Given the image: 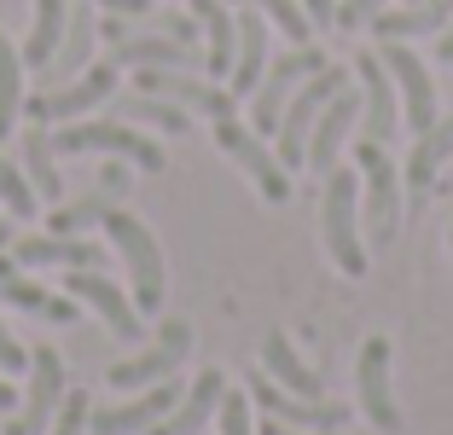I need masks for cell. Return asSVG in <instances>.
<instances>
[{"instance_id": "cell-1", "label": "cell", "mask_w": 453, "mask_h": 435, "mask_svg": "<svg viewBox=\"0 0 453 435\" xmlns=\"http://www.w3.org/2000/svg\"><path fill=\"white\" fill-rule=\"evenodd\" d=\"M355 169H360V233L366 244H395L401 215H407V186H401L395 163H389V145L355 140Z\"/></svg>"}, {"instance_id": "cell-2", "label": "cell", "mask_w": 453, "mask_h": 435, "mask_svg": "<svg viewBox=\"0 0 453 435\" xmlns=\"http://www.w3.org/2000/svg\"><path fill=\"white\" fill-rule=\"evenodd\" d=\"M320 238L332 262L343 267L349 279L366 273V233H360V169H332L320 192Z\"/></svg>"}, {"instance_id": "cell-3", "label": "cell", "mask_w": 453, "mask_h": 435, "mask_svg": "<svg viewBox=\"0 0 453 435\" xmlns=\"http://www.w3.org/2000/svg\"><path fill=\"white\" fill-rule=\"evenodd\" d=\"M53 151L58 157H88V151H99V157H122V163H134V169H146V174H157L163 163V145L157 140H146L140 128H128V122H88V117H76V122H65V128H53Z\"/></svg>"}, {"instance_id": "cell-4", "label": "cell", "mask_w": 453, "mask_h": 435, "mask_svg": "<svg viewBox=\"0 0 453 435\" xmlns=\"http://www.w3.org/2000/svg\"><path fill=\"white\" fill-rule=\"evenodd\" d=\"M99 226H105L111 250H117L134 273V308H140V314H157L163 308V250H157V238H151V226L128 210H111Z\"/></svg>"}, {"instance_id": "cell-5", "label": "cell", "mask_w": 453, "mask_h": 435, "mask_svg": "<svg viewBox=\"0 0 453 435\" xmlns=\"http://www.w3.org/2000/svg\"><path fill=\"white\" fill-rule=\"evenodd\" d=\"M105 99H117V65H111V58H99V65H88L81 76L58 81V88L24 93V111L41 122V128H65V122H76V117H88V111H99Z\"/></svg>"}, {"instance_id": "cell-6", "label": "cell", "mask_w": 453, "mask_h": 435, "mask_svg": "<svg viewBox=\"0 0 453 435\" xmlns=\"http://www.w3.org/2000/svg\"><path fill=\"white\" fill-rule=\"evenodd\" d=\"M320 70H326V53H320V47H308V41H303V47H285V53L267 65V76L256 81V93L244 99V105H250V128L262 134V140H273L285 105H291V93L303 88L308 76H320Z\"/></svg>"}, {"instance_id": "cell-7", "label": "cell", "mask_w": 453, "mask_h": 435, "mask_svg": "<svg viewBox=\"0 0 453 435\" xmlns=\"http://www.w3.org/2000/svg\"><path fill=\"white\" fill-rule=\"evenodd\" d=\"M343 88H349V70L326 65L320 76H308L303 88L291 93V105H285L280 128H273V145H280V163H285V169H303V163H308V134H314L320 111L332 105V99H337Z\"/></svg>"}, {"instance_id": "cell-8", "label": "cell", "mask_w": 453, "mask_h": 435, "mask_svg": "<svg viewBox=\"0 0 453 435\" xmlns=\"http://www.w3.org/2000/svg\"><path fill=\"white\" fill-rule=\"evenodd\" d=\"M215 145H221V157L226 163H239L244 174H250V186L262 192L267 203H285L291 198V169H285L273 151H267V140L250 128V122H239V117H215Z\"/></svg>"}, {"instance_id": "cell-9", "label": "cell", "mask_w": 453, "mask_h": 435, "mask_svg": "<svg viewBox=\"0 0 453 435\" xmlns=\"http://www.w3.org/2000/svg\"><path fill=\"white\" fill-rule=\"evenodd\" d=\"M187 355H192V325H187V319H163V325H157V343L140 348L134 360H117L105 378H111V389H128V395H134V389L169 383Z\"/></svg>"}, {"instance_id": "cell-10", "label": "cell", "mask_w": 453, "mask_h": 435, "mask_svg": "<svg viewBox=\"0 0 453 435\" xmlns=\"http://www.w3.org/2000/svg\"><path fill=\"white\" fill-rule=\"evenodd\" d=\"M65 355L58 348H29V389L18 401V412L6 418V435H47L58 401H65Z\"/></svg>"}, {"instance_id": "cell-11", "label": "cell", "mask_w": 453, "mask_h": 435, "mask_svg": "<svg viewBox=\"0 0 453 435\" xmlns=\"http://www.w3.org/2000/svg\"><path fill=\"white\" fill-rule=\"evenodd\" d=\"M378 58H384L389 81H395V93H401V122L413 134L436 128V81H430V65L407 41H378Z\"/></svg>"}, {"instance_id": "cell-12", "label": "cell", "mask_w": 453, "mask_h": 435, "mask_svg": "<svg viewBox=\"0 0 453 435\" xmlns=\"http://www.w3.org/2000/svg\"><path fill=\"white\" fill-rule=\"evenodd\" d=\"M65 290L76 296L81 308H94L99 319H105V331L117 337V343H140V308H134V296L117 285V279H105L99 267H70L65 273Z\"/></svg>"}, {"instance_id": "cell-13", "label": "cell", "mask_w": 453, "mask_h": 435, "mask_svg": "<svg viewBox=\"0 0 453 435\" xmlns=\"http://www.w3.org/2000/svg\"><path fill=\"white\" fill-rule=\"evenodd\" d=\"M244 395H250V407H262V418L291 424V430H343V424H349V407H332V401L291 395V389H280V383L267 378V371H256Z\"/></svg>"}, {"instance_id": "cell-14", "label": "cell", "mask_w": 453, "mask_h": 435, "mask_svg": "<svg viewBox=\"0 0 453 435\" xmlns=\"http://www.w3.org/2000/svg\"><path fill=\"white\" fill-rule=\"evenodd\" d=\"M355 76H360V140L389 145L401 134V93H395V81H389L384 58L360 53L355 58Z\"/></svg>"}, {"instance_id": "cell-15", "label": "cell", "mask_w": 453, "mask_h": 435, "mask_svg": "<svg viewBox=\"0 0 453 435\" xmlns=\"http://www.w3.org/2000/svg\"><path fill=\"white\" fill-rule=\"evenodd\" d=\"M355 389H360V412L378 435H395L401 430V407H395V389H389V337H366L355 360Z\"/></svg>"}, {"instance_id": "cell-16", "label": "cell", "mask_w": 453, "mask_h": 435, "mask_svg": "<svg viewBox=\"0 0 453 435\" xmlns=\"http://www.w3.org/2000/svg\"><path fill=\"white\" fill-rule=\"evenodd\" d=\"M134 88L140 93H157V99H174L180 111H192V117H233V93L215 88V81H198L192 70H134Z\"/></svg>"}, {"instance_id": "cell-17", "label": "cell", "mask_w": 453, "mask_h": 435, "mask_svg": "<svg viewBox=\"0 0 453 435\" xmlns=\"http://www.w3.org/2000/svg\"><path fill=\"white\" fill-rule=\"evenodd\" d=\"M174 401H180V378L151 383V389H134V401H122V407H94L88 430L94 435H146L157 418H169Z\"/></svg>"}, {"instance_id": "cell-18", "label": "cell", "mask_w": 453, "mask_h": 435, "mask_svg": "<svg viewBox=\"0 0 453 435\" xmlns=\"http://www.w3.org/2000/svg\"><path fill=\"white\" fill-rule=\"evenodd\" d=\"M355 128H360V93H355V88H343L332 105L320 111L314 134H308V163H303V169L332 174V169H337V151L349 145V134H355Z\"/></svg>"}, {"instance_id": "cell-19", "label": "cell", "mask_w": 453, "mask_h": 435, "mask_svg": "<svg viewBox=\"0 0 453 435\" xmlns=\"http://www.w3.org/2000/svg\"><path fill=\"white\" fill-rule=\"evenodd\" d=\"M267 47H273V29H267V18L256 12V6H244L239 12V53H233V70H226V93L233 99H250L256 81L267 76Z\"/></svg>"}, {"instance_id": "cell-20", "label": "cell", "mask_w": 453, "mask_h": 435, "mask_svg": "<svg viewBox=\"0 0 453 435\" xmlns=\"http://www.w3.org/2000/svg\"><path fill=\"white\" fill-rule=\"evenodd\" d=\"M453 157V117L441 122L436 117V128H425V134H413V157H407V174H401V186H407V210H425V198H430V186H436V174H441V163Z\"/></svg>"}, {"instance_id": "cell-21", "label": "cell", "mask_w": 453, "mask_h": 435, "mask_svg": "<svg viewBox=\"0 0 453 435\" xmlns=\"http://www.w3.org/2000/svg\"><path fill=\"white\" fill-rule=\"evenodd\" d=\"M12 262L18 267H105V250L88 244V238H70V233H29L12 238Z\"/></svg>"}, {"instance_id": "cell-22", "label": "cell", "mask_w": 453, "mask_h": 435, "mask_svg": "<svg viewBox=\"0 0 453 435\" xmlns=\"http://www.w3.org/2000/svg\"><path fill=\"white\" fill-rule=\"evenodd\" d=\"M221 395H226V378H221V371H215V366L198 371V378H192V389L169 407V418H157L146 435H203V424L215 418Z\"/></svg>"}, {"instance_id": "cell-23", "label": "cell", "mask_w": 453, "mask_h": 435, "mask_svg": "<svg viewBox=\"0 0 453 435\" xmlns=\"http://www.w3.org/2000/svg\"><path fill=\"white\" fill-rule=\"evenodd\" d=\"M111 65L117 70H192L198 65V53H192V41H174V35H122L117 47H111Z\"/></svg>"}, {"instance_id": "cell-24", "label": "cell", "mask_w": 453, "mask_h": 435, "mask_svg": "<svg viewBox=\"0 0 453 435\" xmlns=\"http://www.w3.org/2000/svg\"><path fill=\"white\" fill-rule=\"evenodd\" d=\"M0 302L24 308V314H35V319H53V325H76V296H53V290L29 285L12 256H0Z\"/></svg>"}, {"instance_id": "cell-25", "label": "cell", "mask_w": 453, "mask_h": 435, "mask_svg": "<svg viewBox=\"0 0 453 435\" xmlns=\"http://www.w3.org/2000/svg\"><path fill=\"white\" fill-rule=\"evenodd\" d=\"M94 41H99V24H94V12H88V0H81V6H70V24H65V41H58V53H53V65L41 70V81H47V88H58V81L81 76V70L94 65Z\"/></svg>"}, {"instance_id": "cell-26", "label": "cell", "mask_w": 453, "mask_h": 435, "mask_svg": "<svg viewBox=\"0 0 453 435\" xmlns=\"http://www.w3.org/2000/svg\"><path fill=\"white\" fill-rule=\"evenodd\" d=\"M262 366H267V378L280 383V389H291V395H308V401L326 395V378L296 355L291 337H280V331H267V337H262Z\"/></svg>"}, {"instance_id": "cell-27", "label": "cell", "mask_w": 453, "mask_h": 435, "mask_svg": "<svg viewBox=\"0 0 453 435\" xmlns=\"http://www.w3.org/2000/svg\"><path fill=\"white\" fill-rule=\"evenodd\" d=\"M192 18L203 29V65L210 76H226L233 70V53H239V12H226V0H192Z\"/></svg>"}, {"instance_id": "cell-28", "label": "cell", "mask_w": 453, "mask_h": 435, "mask_svg": "<svg viewBox=\"0 0 453 435\" xmlns=\"http://www.w3.org/2000/svg\"><path fill=\"white\" fill-rule=\"evenodd\" d=\"M453 18V0H413V6H401V12H378L372 18V35L378 41H413V35H436L441 24Z\"/></svg>"}, {"instance_id": "cell-29", "label": "cell", "mask_w": 453, "mask_h": 435, "mask_svg": "<svg viewBox=\"0 0 453 435\" xmlns=\"http://www.w3.org/2000/svg\"><path fill=\"white\" fill-rule=\"evenodd\" d=\"M65 24H70V0H35V24H29V41L18 47L24 70H47L58 53V41H65Z\"/></svg>"}, {"instance_id": "cell-30", "label": "cell", "mask_w": 453, "mask_h": 435, "mask_svg": "<svg viewBox=\"0 0 453 435\" xmlns=\"http://www.w3.org/2000/svg\"><path fill=\"white\" fill-rule=\"evenodd\" d=\"M117 122H128V128H157V134H187L192 111H180L174 99H157V93H117Z\"/></svg>"}, {"instance_id": "cell-31", "label": "cell", "mask_w": 453, "mask_h": 435, "mask_svg": "<svg viewBox=\"0 0 453 435\" xmlns=\"http://www.w3.org/2000/svg\"><path fill=\"white\" fill-rule=\"evenodd\" d=\"M24 174H29V186H35L41 203H58V198H65V174H58L53 128H41V122L24 134Z\"/></svg>"}, {"instance_id": "cell-32", "label": "cell", "mask_w": 453, "mask_h": 435, "mask_svg": "<svg viewBox=\"0 0 453 435\" xmlns=\"http://www.w3.org/2000/svg\"><path fill=\"white\" fill-rule=\"evenodd\" d=\"M18 111H24V58L6 35H0V140L12 134Z\"/></svg>"}, {"instance_id": "cell-33", "label": "cell", "mask_w": 453, "mask_h": 435, "mask_svg": "<svg viewBox=\"0 0 453 435\" xmlns=\"http://www.w3.org/2000/svg\"><path fill=\"white\" fill-rule=\"evenodd\" d=\"M226 6H256V12H262L267 24L280 29L291 47H303V41L314 35V18L303 12V0H226Z\"/></svg>"}, {"instance_id": "cell-34", "label": "cell", "mask_w": 453, "mask_h": 435, "mask_svg": "<svg viewBox=\"0 0 453 435\" xmlns=\"http://www.w3.org/2000/svg\"><path fill=\"white\" fill-rule=\"evenodd\" d=\"M0 203H6L18 221H29V215L41 210V198H35V186H29V174L18 169V163H6V157H0Z\"/></svg>"}, {"instance_id": "cell-35", "label": "cell", "mask_w": 453, "mask_h": 435, "mask_svg": "<svg viewBox=\"0 0 453 435\" xmlns=\"http://www.w3.org/2000/svg\"><path fill=\"white\" fill-rule=\"evenodd\" d=\"M88 412H94L88 389H65V401H58V412H53V424H47V435H88Z\"/></svg>"}, {"instance_id": "cell-36", "label": "cell", "mask_w": 453, "mask_h": 435, "mask_svg": "<svg viewBox=\"0 0 453 435\" xmlns=\"http://www.w3.org/2000/svg\"><path fill=\"white\" fill-rule=\"evenodd\" d=\"M215 424H221V435H256L250 430V395H233L226 389L221 407H215Z\"/></svg>"}, {"instance_id": "cell-37", "label": "cell", "mask_w": 453, "mask_h": 435, "mask_svg": "<svg viewBox=\"0 0 453 435\" xmlns=\"http://www.w3.org/2000/svg\"><path fill=\"white\" fill-rule=\"evenodd\" d=\"M384 6H389V0H337V24H343V29H360V24H372Z\"/></svg>"}, {"instance_id": "cell-38", "label": "cell", "mask_w": 453, "mask_h": 435, "mask_svg": "<svg viewBox=\"0 0 453 435\" xmlns=\"http://www.w3.org/2000/svg\"><path fill=\"white\" fill-rule=\"evenodd\" d=\"M0 371H29V348L6 331V319H0Z\"/></svg>"}, {"instance_id": "cell-39", "label": "cell", "mask_w": 453, "mask_h": 435, "mask_svg": "<svg viewBox=\"0 0 453 435\" xmlns=\"http://www.w3.org/2000/svg\"><path fill=\"white\" fill-rule=\"evenodd\" d=\"M157 29H163V35H174V41H198V18H187V12H163Z\"/></svg>"}, {"instance_id": "cell-40", "label": "cell", "mask_w": 453, "mask_h": 435, "mask_svg": "<svg viewBox=\"0 0 453 435\" xmlns=\"http://www.w3.org/2000/svg\"><path fill=\"white\" fill-rule=\"evenodd\" d=\"M303 12L314 18V29H332L337 24V0H303Z\"/></svg>"}, {"instance_id": "cell-41", "label": "cell", "mask_w": 453, "mask_h": 435, "mask_svg": "<svg viewBox=\"0 0 453 435\" xmlns=\"http://www.w3.org/2000/svg\"><path fill=\"white\" fill-rule=\"evenodd\" d=\"M88 6H105V12H122V18H146L151 0H88Z\"/></svg>"}, {"instance_id": "cell-42", "label": "cell", "mask_w": 453, "mask_h": 435, "mask_svg": "<svg viewBox=\"0 0 453 435\" xmlns=\"http://www.w3.org/2000/svg\"><path fill=\"white\" fill-rule=\"evenodd\" d=\"M436 58H441V65L453 70V18H448V24L436 29Z\"/></svg>"}, {"instance_id": "cell-43", "label": "cell", "mask_w": 453, "mask_h": 435, "mask_svg": "<svg viewBox=\"0 0 453 435\" xmlns=\"http://www.w3.org/2000/svg\"><path fill=\"white\" fill-rule=\"evenodd\" d=\"M262 435H343V430H291V424H273V418H267Z\"/></svg>"}, {"instance_id": "cell-44", "label": "cell", "mask_w": 453, "mask_h": 435, "mask_svg": "<svg viewBox=\"0 0 453 435\" xmlns=\"http://www.w3.org/2000/svg\"><path fill=\"white\" fill-rule=\"evenodd\" d=\"M18 401H24V395H18L12 383H6V371H0V412H18Z\"/></svg>"}, {"instance_id": "cell-45", "label": "cell", "mask_w": 453, "mask_h": 435, "mask_svg": "<svg viewBox=\"0 0 453 435\" xmlns=\"http://www.w3.org/2000/svg\"><path fill=\"white\" fill-rule=\"evenodd\" d=\"M0 250H12V221H0Z\"/></svg>"}, {"instance_id": "cell-46", "label": "cell", "mask_w": 453, "mask_h": 435, "mask_svg": "<svg viewBox=\"0 0 453 435\" xmlns=\"http://www.w3.org/2000/svg\"><path fill=\"white\" fill-rule=\"evenodd\" d=\"M448 250H453V226H448Z\"/></svg>"}]
</instances>
